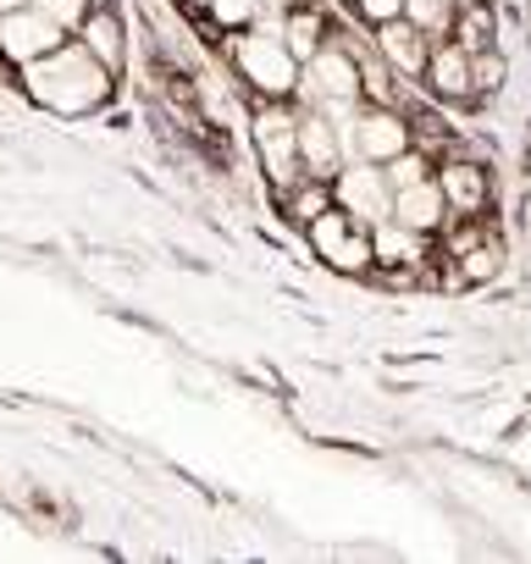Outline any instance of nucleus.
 Here are the masks:
<instances>
[{"mask_svg":"<svg viewBox=\"0 0 531 564\" xmlns=\"http://www.w3.org/2000/svg\"><path fill=\"white\" fill-rule=\"evenodd\" d=\"M300 232H305L311 254H316L327 271H338V276H371V227L355 221L349 210L327 205V210H322L316 221H305Z\"/></svg>","mask_w":531,"mask_h":564,"instance_id":"4","label":"nucleus"},{"mask_svg":"<svg viewBox=\"0 0 531 564\" xmlns=\"http://www.w3.org/2000/svg\"><path fill=\"white\" fill-rule=\"evenodd\" d=\"M73 40L111 73V78H122L128 73V23H122V12L117 7H89L84 12V23L73 29Z\"/></svg>","mask_w":531,"mask_h":564,"instance_id":"11","label":"nucleus"},{"mask_svg":"<svg viewBox=\"0 0 531 564\" xmlns=\"http://www.w3.org/2000/svg\"><path fill=\"white\" fill-rule=\"evenodd\" d=\"M254 7L266 12V7H272V12H283V7H294V0H254Z\"/></svg>","mask_w":531,"mask_h":564,"instance_id":"25","label":"nucleus"},{"mask_svg":"<svg viewBox=\"0 0 531 564\" xmlns=\"http://www.w3.org/2000/svg\"><path fill=\"white\" fill-rule=\"evenodd\" d=\"M399 150H410V117L404 106H355V122H349V161H393Z\"/></svg>","mask_w":531,"mask_h":564,"instance_id":"5","label":"nucleus"},{"mask_svg":"<svg viewBox=\"0 0 531 564\" xmlns=\"http://www.w3.org/2000/svg\"><path fill=\"white\" fill-rule=\"evenodd\" d=\"M448 265H454V271H448V282H459V289H481V282H498V276H503L509 249H503V238L487 227V232H481L470 249H459Z\"/></svg>","mask_w":531,"mask_h":564,"instance_id":"15","label":"nucleus"},{"mask_svg":"<svg viewBox=\"0 0 531 564\" xmlns=\"http://www.w3.org/2000/svg\"><path fill=\"white\" fill-rule=\"evenodd\" d=\"M294 128H300V106L294 100H254L249 111V144H254V161L266 172L278 194L289 183H300V144H294Z\"/></svg>","mask_w":531,"mask_h":564,"instance_id":"3","label":"nucleus"},{"mask_svg":"<svg viewBox=\"0 0 531 564\" xmlns=\"http://www.w3.org/2000/svg\"><path fill=\"white\" fill-rule=\"evenodd\" d=\"M388 216L404 221V227H415V232H432V238L448 227V205H443V194H437L432 177H421L410 188H393V210Z\"/></svg>","mask_w":531,"mask_h":564,"instance_id":"14","label":"nucleus"},{"mask_svg":"<svg viewBox=\"0 0 531 564\" xmlns=\"http://www.w3.org/2000/svg\"><path fill=\"white\" fill-rule=\"evenodd\" d=\"M327 7L322 0H305V7H283V23H278V40L294 51V62H305L322 40H327Z\"/></svg>","mask_w":531,"mask_h":564,"instance_id":"16","label":"nucleus"},{"mask_svg":"<svg viewBox=\"0 0 531 564\" xmlns=\"http://www.w3.org/2000/svg\"><path fill=\"white\" fill-rule=\"evenodd\" d=\"M327 205H333V188H327V177H300V183H289V188L278 194V210H283V221H294V227L316 221Z\"/></svg>","mask_w":531,"mask_h":564,"instance_id":"17","label":"nucleus"},{"mask_svg":"<svg viewBox=\"0 0 531 564\" xmlns=\"http://www.w3.org/2000/svg\"><path fill=\"white\" fill-rule=\"evenodd\" d=\"M300 106V100H294ZM294 144H300V172L305 177H333L349 155H344V139L338 128L327 122V111L316 106H300V128H294Z\"/></svg>","mask_w":531,"mask_h":564,"instance_id":"10","label":"nucleus"},{"mask_svg":"<svg viewBox=\"0 0 531 564\" xmlns=\"http://www.w3.org/2000/svg\"><path fill=\"white\" fill-rule=\"evenodd\" d=\"M349 12H355L366 29H377V23H388V18H404V0H349Z\"/></svg>","mask_w":531,"mask_h":564,"instance_id":"24","label":"nucleus"},{"mask_svg":"<svg viewBox=\"0 0 531 564\" xmlns=\"http://www.w3.org/2000/svg\"><path fill=\"white\" fill-rule=\"evenodd\" d=\"M432 183L448 205V216H481L492 205V172L470 155H443L432 161Z\"/></svg>","mask_w":531,"mask_h":564,"instance_id":"8","label":"nucleus"},{"mask_svg":"<svg viewBox=\"0 0 531 564\" xmlns=\"http://www.w3.org/2000/svg\"><path fill=\"white\" fill-rule=\"evenodd\" d=\"M454 7H470V0H454Z\"/></svg>","mask_w":531,"mask_h":564,"instance_id":"27","label":"nucleus"},{"mask_svg":"<svg viewBox=\"0 0 531 564\" xmlns=\"http://www.w3.org/2000/svg\"><path fill=\"white\" fill-rule=\"evenodd\" d=\"M404 117H410V144H415V150H426L432 161L454 144V128H448L437 111H404Z\"/></svg>","mask_w":531,"mask_h":564,"instance_id":"20","label":"nucleus"},{"mask_svg":"<svg viewBox=\"0 0 531 564\" xmlns=\"http://www.w3.org/2000/svg\"><path fill=\"white\" fill-rule=\"evenodd\" d=\"M404 18H410L426 40H448V29H454V0H404Z\"/></svg>","mask_w":531,"mask_h":564,"instance_id":"21","label":"nucleus"},{"mask_svg":"<svg viewBox=\"0 0 531 564\" xmlns=\"http://www.w3.org/2000/svg\"><path fill=\"white\" fill-rule=\"evenodd\" d=\"M426 45H432V40H426L410 18H388V23L371 29V51H377L404 84L421 78V67H426Z\"/></svg>","mask_w":531,"mask_h":564,"instance_id":"12","label":"nucleus"},{"mask_svg":"<svg viewBox=\"0 0 531 564\" xmlns=\"http://www.w3.org/2000/svg\"><path fill=\"white\" fill-rule=\"evenodd\" d=\"M89 7H111V0H89Z\"/></svg>","mask_w":531,"mask_h":564,"instance_id":"26","label":"nucleus"},{"mask_svg":"<svg viewBox=\"0 0 531 564\" xmlns=\"http://www.w3.org/2000/svg\"><path fill=\"white\" fill-rule=\"evenodd\" d=\"M18 78H23L29 100L45 106V111H56V117H89V111H100V106L111 100V89H117V78H111L73 34H67L56 51H45L40 62L18 67Z\"/></svg>","mask_w":531,"mask_h":564,"instance_id":"1","label":"nucleus"},{"mask_svg":"<svg viewBox=\"0 0 531 564\" xmlns=\"http://www.w3.org/2000/svg\"><path fill=\"white\" fill-rule=\"evenodd\" d=\"M29 7H34V12H45L51 23H62V29L73 34V29L84 23V12H89V0H29Z\"/></svg>","mask_w":531,"mask_h":564,"instance_id":"23","label":"nucleus"},{"mask_svg":"<svg viewBox=\"0 0 531 564\" xmlns=\"http://www.w3.org/2000/svg\"><path fill=\"white\" fill-rule=\"evenodd\" d=\"M437 106H470L476 95H470V56L454 45V40H432L426 45V67H421V78H415Z\"/></svg>","mask_w":531,"mask_h":564,"instance_id":"9","label":"nucleus"},{"mask_svg":"<svg viewBox=\"0 0 531 564\" xmlns=\"http://www.w3.org/2000/svg\"><path fill=\"white\" fill-rule=\"evenodd\" d=\"M221 56H227L232 78H238L254 100H294L300 62H294V51H289L278 34H266L260 23L221 29Z\"/></svg>","mask_w":531,"mask_h":564,"instance_id":"2","label":"nucleus"},{"mask_svg":"<svg viewBox=\"0 0 531 564\" xmlns=\"http://www.w3.org/2000/svg\"><path fill=\"white\" fill-rule=\"evenodd\" d=\"M382 177H388V188H410V183L432 177V155L410 144V150H399L393 161H382Z\"/></svg>","mask_w":531,"mask_h":564,"instance_id":"22","label":"nucleus"},{"mask_svg":"<svg viewBox=\"0 0 531 564\" xmlns=\"http://www.w3.org/2000/svg\"><path fill=\"white\" fill-rule=\"evenodd\" d=\"M503 84H509V56H503L498 45L470 51V95H476V100H498Z\"/></svg>","mask_w":531,"mask_h":564,"instance_id":"19","label":"nucleus"},{"mask_svg":"<svg viewBox=\"0 0 531 564\" xmlns=\"http://www.w3.org/2000/svg\"><path fill=\"white\" fill-rule=\"evenodd\" d=\"M448 40L470 56V51H481V45H498V18H492V7L487 0H470V7H454V29H448Z\"/></svg>","mask_w":531,"mask_h":564,"instance_id":"18","label":"nucleus"},{"mask_svg":"<svg viewBox=\"0 0 531 564\" xmlns=\"http://www.w3.org/2000/svg\"><path fill=\"white\" fill-rule=\"evenodd\" d=\"M327 188H333V205L349 210V216L366 221V227L388 221V210H393V188H388L382 166H371V161H344V166L327 177Z\"/></svg>","mask_w":531,"mask_h":564,"instance_id":"7","label":"nucleus"},{"mask_svg":"<svg viewBox=\"0 0 531 564\" xmlns=\"http://www.w3.org/2000/svg\"><path fill=\"white\" fill-rule=\"evenodd\" d=\"M426 260H432V232H415L393 216L371 227V271H410Z\"/></svg>","mask_w":531,"mask_h":564,"instance_id":"13","label":"nucleus"},{"mask_svg":"<svg viewBox=\"0 0 531 564\" xmlns=\"http://www.w3.org/2000/svg\"><path fill=\"white\" fill-rule=\"evenodd\" d=\"M67 40L62 23H51L45 12H34L29 0H18V7H0V62L7 67H29L40 62L45 51H56Z\"/></svg>","mask_w":531,"mask_h":564,"instance_id":"6","label":"nucleus"}]
</instances>
